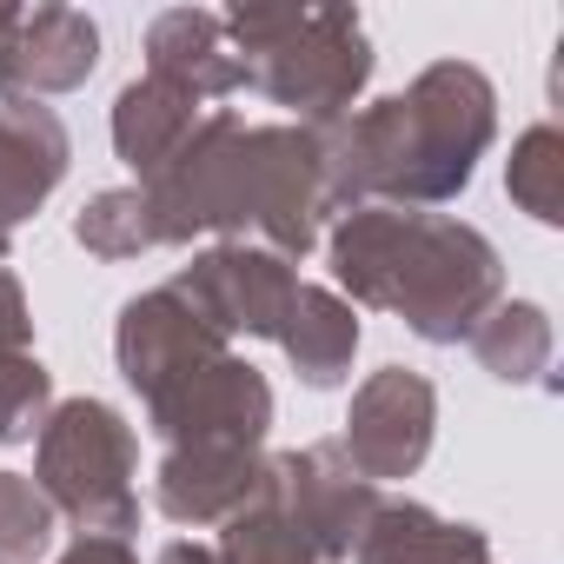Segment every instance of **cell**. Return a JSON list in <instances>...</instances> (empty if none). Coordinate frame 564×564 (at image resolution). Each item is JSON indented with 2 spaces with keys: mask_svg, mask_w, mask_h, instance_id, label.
Listing matches in <instances>:
<instances>
[]
</instances>
